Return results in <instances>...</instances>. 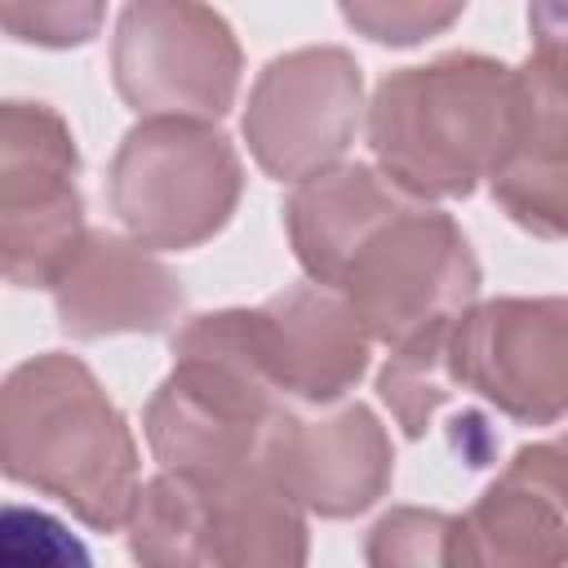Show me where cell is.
I'll return each instance as SVG.
<instances>
[{
	"label": "cell",
	"mask_w": 568,
	"mask_h": 568,
	"mask_svg": "<svg viewBox=\"0 0 568 568\" xmlns=\"http://www.w3.org/2000/svg\"><path fill=\"white\" fill-rule=\"evenodd\" d=\"M0 466L13 484L58 497L80 524L111 532L138 506V444L89 364L49 351L0 390Z\"/></svg>",
	"instance_id": "6da1fadb"
},
{
	"label": "cell",
	"mask_w": 568,
	"mask_h": 568,
	"mask_svg": "<svg viewBox=\"0 0 568 568\" xmlns=\"http://www.w3.org/2000/svg\"><path fill=\"white\" fill-rule=\"evenodd\" d=\"M510 67L484 53H444L390 71L368 102V146L413 200L470 195L506 151Z\"/></svg>",
	"instance_id": "7a4b0ae2"
},
{
	"label": "cell",
	"mask_w": 568,
	"mask_h": 568,
	"mask_svg": "<svg viewBox=\"0 0 568 568\" xmlns=\"http://www.w3.org/2000/svg\"><path fill=\"white\" fill-rule=\"evenodd\" d=\"M253 311L195 315L173 337V373L146 404V444L164 470L217 475L262 457L271 422L280 417Z\"/></svg>",
	"instance_id": "3957f363"
},
{
	"label": "cell",
	"mask_w": 568,
	"mask_h": 568,
	"mask_svg": "<svg viewBox=\"0 0 568 568\" xmlns=\"http://www.w3.org/2000/svg\"><path fill=\"white\" fill-rule=\"evenodd\" d=\"M244 191L235 146L213 120L142 115L106 169L120 226L146 248H195L213 240Z\"/></svg>",
	"instance_id": "277c9868"
},
{
	"label": "cell",
	"mask_w": 568,
	"mask_h": 568,
	"mask_svg": "<svg viewBox=\"0 0 568 568\" xmlns=\"http://www.w3.org/2000/svg\"><path fill=\"white\" fill-rule=\"evenodd\" d=\"M337 288L373 342L399 346L475 306L479 262L448 213L408 200L355 248Z\"/></svg>",
	"instance_id": "5b68a950"
},
{
	"label": "cell",
	"mask_w": 568,
	"mask_h": 568,
	"mask_svg": "<svg viewBox=\"0 0 568 568\" xmlns=\"http://www.w3.org/2000/svg\"><path fill=\"white\" fill-rule=\"evenodd\" d=\"M80 155L62 115L44 102L0 111V271L18 288H53L84 248Z\"/></svg>",
	"instance_id": "8992f818"
},
{
	"label": "cell",
	"mask_w": 568,
	"mask_h": 568,
	"mask_svg": "<svg viewBox=\"0 0 568 568\" xmlns=\"http://www.w3.org/2000/svg\"><path fill=\"white\" fill-rule=\"evenodd\" d=\"M111 80L138 115L222 120L240 89V44L204 0H129L111 36Z\"/></svg>",
	"instance_id": "52a82bcc"
},
{
	"label": "cell",
	"mask_w": 568,
	"mask_h": 568,
	"mask_svg": "<svg viewBox=\"0 0 568 568\" xmlns=\"http://www.w3.org/2000/svg\"><path fill=\"white\" fill-rule=\"evenodd\" d=\"M364 80L346 49L311 44L266 62L244 106V142L262 173L302 182L346 155L359 129Z\"/></svg>",
	"instance_id": "ba28073f"
},
{
	"label": "cell",
	"mask_w": 568,
	"mask_h": 568,
	"mask_svg": "<svg viewBox=\"0 0 568 568\" xmlns=\"http://www.w3.org/2000/svg\"><path fill=\"white\" fill-rule=\"evenodd\" d=\"M453 373L524 426L568 417V297H493L453 320Z\"/></svg>",
	"instance_id": "9c48e42d"
},
{
	"label": "cell",
	"mask_w": 568,
	"mask_h": 568,
	"mask_svg": "<svg viewBox=\"0 0 568 568\" xmlns=\"http://www.w3.org/2000/svg\"><path fill=\"white\" fill-rule=\"evenodd\" d=\"M262 457L271 475L288 488V497L324 519L368 510L390 488L395 470L390 439L364 404H342L320 417H297L280 408Z\"/></svg>",
	"instance_id": "30bf717a"
},
{
	"label": "cell",
	"mask_w": 568,
	"mask_h": 568,
	"mask_svg": "<svg viewBox=\"0 0 568 568\" xmlns=\"http://www.w3.org/2000/svg\"><path fill=\"white\" fill-rule=\"evenodd\" d=\"M448 564L550 568L568 564V453L524 444L484 497L457 519Z\"/></svg>",
	"instance_id": "8fae6325"
},
{
	"label": "cell",
	"mask_w": 568,
	"mask_h": 568,
	"mask_svg": "<svg viewBox=\"0 0 568 568\" xmlns=\"http://www.w3.org/2000/svg\"><path fill=\"white\" fill-rule=\"evenodd\" d=\"M257 355L280 395L306 404L342 399L368 368V328L333 284H293L253 306Z\"/></svg>",
	"instance_id": "7c38bea8"
},
{
	"label": "cell",
	"mask_w": 568,
	"mask_h": 568,
	"mask_svg": "<svg viewBox=\"0 0 568 568\" xmlns=\"http://www.w3.org/2000/svg\"><path fill=\"white\" fill-rule=\"evenodd\" d=\"M53 306L62 333L93 342L111 333H164L182 315L186 293L178 275L133 235L89 231L84 248L53 284Z\"/></svg>",
	"instance_id": "4fadbf2b"
},
{
	"label": "cell",
	"mask_w": 568,
	"mask_h": 568,
	"mask_svg": "<svg viewBox=\"0 0 568 568\" xmlns=\"http://www.w3.org/2000/svg\"><path fill=\"white\" fill-rule=\"evenodd\" d=\"M191 479L200 484V501H204V564L293 568L306 559L302 506L271 475L266 457Z\"/></svg>",
	"instance_id": "5bb4252c"
},
{
	"label": "cell",
	"mask_w": 568,
	"mask_h": 568,
	"mask_svg": "<svg viewBox=\"0 0 568 568\" xmlns=\"http://www.w3.org/2000/svg\"><path fill=\"white\" fill-rule=\"evenodd\" d=\"M408 200L413 195L368 164H328L302 178L284 200V226L302 271L337 288L355 248Z\"/></svg>",
	"instance_id": "9a60e30c"
},
{
	"label": "cell",
	"mask_w": 568,
	"mask_h": 568,
	"mask_svg": "<svg viewBox=\"0 0 568 568\" xmlns=\"http://www.w3.org/2000/svg\"><path fill=\"white\" fill-rule=\"evenodd\" d=\"M457 390L462 386L453 373V320L430 324V328L413 333L408 342H399L377 377V395L395 413V422L408 439H422L430 430L435 413Z\"/></svg>",
	"instance_id": "2e32d148"
},
{
	"label": "cell",
	"mask_w": 568,
	"mask_h": 568,
	"mask_svg": "<svg viewBox=\"0 0 568 568\" xmlns=\"http://www.w3.org/2000/svg\"><path fill=\"white\" fill-rule=\"evenodd\" d=\"M493 200L537 240H568V160H501L488 173Z\"/></svg>",
	"instance_id": "e0dca14e"
},
{
	"label": "cell",
	"mask_w": 568,
	"mask_h": 568,
	"mask_svg": "<svg viewBox=\"0 0 568 568\" xmlns=\"http://www.w3.org/2000/svg\"><path fill=\"white\" fill-rule=\"evenodd\" d=\"M337 9L359 36L390 49H408L448 31L462 18L466 0H337Z\"/></svg>",
	"instance_id": "ac0fdd59"
},
{
	"label": "cell",
	"mask_w": 568,
	"mask_h": 568,
	"mask_svg": "<svg viewBox=\"0 0 568 568\" xmlns=\"http://www.w3.org/2000/svg\"><path fill=\"white\" fill-rule=\"evenodd\" d=\"M106 0H0V22L13 40L40 49H75L102 31Z\"/></svg>",
	"instance_id": "d6986e66"
},
{
	"label": "cell",
	"mask_w": 568,
	"mask_h": 568,
	"mask_svg": "<svg viewBox=\"0 0 568 568\" xmlns=\"http://www.w3.org/2000/svg\"><path fill=\"white\" fill-rule=\"evenodd\" d=\"M453 528H457V519L439 515V510H417V506L390 510V515H382L373 524L364 559L377 564V568H390V564H448Z\"/></svg>",
	"instance_id": "ffe728a7"
},
{
	"label": "cell",
	"mask_w": 568,
	"mask_h": 568,
	"mask_svg": "<svg viewBox=\"0 0 568 568\" xmlns=\"http://www.w3.org/2000/svg\"><path fill=\"white\" fill-rule=\"evenodd\" d=\"M528 62L568 84V0H528Z\"/></svg>",
	"instance_id": "44dd1931"
},
{
	"label": "cell",
	"mask_w": 568,
	"mask_h": 568,
	"mask_svg": "<svg viewBox=\"0 0 568 568\" xmlns=\"http://www.w3.org/2000/svg\"><path fill=\"white\" fill-rule=\"evenodd\" d=\"M559 448H564V453H568V430H564V435H559Z\"/></svg>",
	"instance_id": "7402d4cb"
}]
</instances>
